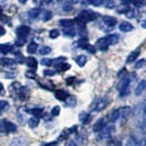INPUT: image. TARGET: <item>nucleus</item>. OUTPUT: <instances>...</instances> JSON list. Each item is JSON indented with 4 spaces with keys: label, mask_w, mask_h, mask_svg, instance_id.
I'll use <instances>...</instances> for the list:
<instances>
[{
    "label": "nucleus",
    "mask_w": 146,
    "mask_h": 146,
    "mask_svg": "<svg viewBox=\"0 0 146 146\" xmlns=\"http://www.w3.org/2000/svg\"><path fill=\"white\" fill-rule=\"evenodd\" d=\"M42 65L49 67V66L54 65V60H51V58H43V60H42Z\"/></svg>",
    "instance_id": "c756f323"
},
{
    "label": "nucleus",
    "mask_w": 146,
    "mask_h": 146,
    "mask_svg": "<svg viewBox=\"0 0 146 146\" xmlns=\"http://www.w3.org/2000/svg\"><path fill=\"white\" fill-rule=\"evenodd\" d=\"M18 1H20L21 4H25V3H27V1H28V0H18Z\"/></svg>",
    "instance_id": "3c124183"
},
{
    "label": "nucleus",
    "mask_w": 146,
    "mask_h": 146,
    "mask_svg": "<svg viewBox=\"0 0 146 146\" xmlns=\"http://www.w3.org/2000/svg\"><path fill=\"white\" fill-rule=\"evenodd\" d=\"M62 9H63V11L70 12V11H72V10H73V5H72V4H65V5L62 6Z\"/></svg>",
    "instance_id": "72a5a7b5"
},
{
    "label": "nucleus",
    "mask_w": 146,
    "mask_h": 146,
    "mask_svg": "<svg viewBox=\"0 0 146 146\" xmlns=\"http://www.w3.org/2000/svg\"><path fill=\"white\" fill-rule=\"evenodd\" d=\"M65 34H67L68 36H73V35H76V32L74 31H68V29H66L65 31Z\"/></svg>",
    "instance_id": "a19ab883"
},
{
    "label": "nucleus",
    "mask_w": 146,
    "mask_h": 146,
    "mask_svg": "<svg viewBox=\"0 0 146 146\" xmlns=\"http://www.w3.org/2000/svg\"><path fill=\"white\" fill-rule=\"evenodd\" d=\"M10 146H25V139L18 136V138H15L11 143H10Z\"/></svg>",
    "instance_id": "f3484780"
},
{
    "label": "nucleus",
    "mask_w": 146,
    "mask_h": 146,
    "mask_svg": "<svg viewBox=\"0 0 146 146\" xmlns=\"http://www.w3.org/2000/svg\"><path fill=\"white\" fill-rule=\"evenodd\" d=\"M5 107H7V101H0V111H1V110H4Z\"/></svg>",
    "instance_id": "ea45409f"
},
{
    "label": "nucleus",
    "mask_w": 146,
    "mask_h": 146,
    "mask_svg": "<svg viewBox=\"0 0 146 146\" xmlns=\"http://www.w3.org/2000/svg\"><path fill=\"white\" fill-rule=\"evenodd\" d=\"M129 84H130V79L128 76H124L121 79L119 84H118V90H119V95L121 96H125L129 90Z\"/></svg>",
    "instance_id": "7ed1b4c3"
},
{
    "label": "nucleus",
    "mask_w": 146,
    "mask_h": 146,
    "mask_svg": "<svg viewBox=\"0 0 146 146\" xmlns=\"http://www.w3.org/2000/svg\"><path fill=\"white\" fill-rule=\"evenodd\" d=\"M58 35H60V32H58L57 29H51L50 31V38L55 39V38H57Z\"/></svg>",
    "instance_id": "473e14b6"
},
{
    "label": "nucleus",
    "mask_w": 146,
    "mask_h": 146,
    "mask_svg": "<svg viewBox=\"0 0 146 146\" xmlns=\"http://www.w3.org/2000/svg\"><path fill=\"white\" fill-rule=\"evenodd\" d=\"M145 89H146V80H141L135 89V95H140Z\"/></svg>",
    "instance_id": "dca6fc26"
},
{
    "label": "nucleus",
    "mask_w": 146,
    "mask_h": 146,
    "mask_svg": "<svg viewBox=\"0 0 146 146\" xmlns=\"http://www.w3.org/2000/svg\"><path fill=\"white\" fill-rule=\"evenodd\" d=\"M40 13V9H33V10H31L29 11V15H31V17L32 18H35V17H38V15Z\"/></svg>",
    "instance_id": "7c9ffc66"
},
{
    "label": "nucleus",
    "mask_w": 146,
    "mask_h": 146,
    "mask_svg": "<svg viewBox=\"0 0 146 146\" xmlns=\"http://www.w3.org/2000/svg\"><path fill=\"white\" fill-rule=\"evenodd\" d=\"M28 96H29V90L27 88H21V90H20V99L21 100H26V99H28Z\"/></svg>",
    "instance_id": "412c9836"
},
{
    "label": "nucleus",
    "mask_w": 146,
    "mask_h": 146,
    "mask_svg": "<svg viewBox=\"0 0 146 146\" xmlns=\"http://www.w3.org/2000/svg\"><path fill=\"white\" fill-rule=\"evenodd\" d=\"M74 1H78V0H74Z\"/></svg>",
    "instance_id": "6e6d98bb"
},
{
    "label": "nucleus",
    "mask_w": 146,
    "mask_h": 146,
    "mask_svg": "<svg viewBox=\"0 0 146 146\" xmlns=\"http://www.w3.org/2000/svg\"><path fill=\"white\" fill-rule=\"evenodd\" d=\"M66 146H77V145H76L74 141H68V143L66 144Z\"/></svg>",
    "instance_id": "09e8293b"
},
{
    "label": "nucleus",
    "mask_w": 146,
    "mask_h": 146,
    "mask_svg": "<svg viewBox=\"0 0 146 146\" xmlns=\"http://www.w3.org/2000/svg\"><path fill=\"white\" fill-rule=\"evenodd\" d=\"M79 121L82 123H84V124H86L89 121H90V113L88 112H80V115H79Z\"/></svg>",
    "instance_id": "a211bd4d"
},
{
    "label": "nucleus",
    "mask_w": 146,
    "mask_h": 146,
    "mask_svg": "<svg viewBox=\"0 0 146 146\" xmlns=\"http://www.w3.org/2000/svg\"><path fill=\"white\" fill-rule=\"evenodd\" d=\"M25 62H26V65L28 66V67H31V68H36V66H38V61L35 60L34 57H32V56H29V57H27L26 60H25Z\"/></svg>",
    "instance_id": "f8f14e48"
},
{
    "label": "nucleus",
    "mask_w": 146,
    "mask_h": 146,
    "mask_svg": "<svg viewBox=\"0 0 146 146\" xmlns=\"http://www.w3.org/2000/svg\"><path fill=\"white\" fill-rule=\"evenodd\" d=\"M57 145V141H52V143H48V144H45L44 146H56Z\"/></svg>",
    "instance_id": "a18cd8bd"
},
{
    "label": "nucleus",
    "mask_w": 146,
    "mask_h": 146,
    "mask_svg": "<svg viewBox=\"0 0 146 146\" xmlns=\"http://www.w3.org/2000/svg\"><path fill=\"white\" fill-rule=\"evenodd\" d=\"M113 131H115V127H113L112 124L105 125V128H102V130L99 131V138L100 139H108L110 136L112 135Z\"/></svg>",
    "instance_id": "423d86ee"
},
{
    "label": "nucleus",
    "mask_w": 146,
    "mask_h": 146,
    "mask_svg": "<svg viewBox=\"0 0 146 146\" xmlns=\"http://www.w3.org/2000/svg\"><path fill=\"white\" fill-rule=\"evenodd\" d=\"M4 34H5V28L0 26V36H1V35H4Z\"/></svg>",
    "instance_id": "de8ad7c7"
},
{
    "label": "nucleus",
    "mask_w": 146,
    "mask_h": 146,
    "mask_svg": "<svg viewBox=\"0 0 146 146\" xmlns=\"http://www.w3.org/2000/svg\"><path fill=\"white\" fill-rule=\"evenodd\" d=\"M96 18V13L95 12H90V11H82L78 16H77L74 22H78L79 25H84L86 22H90Z\"/></svg>",
    "instance_id": "f03ea898"
},
{
    "label": "nucleus",
    "mask_w": 146,
    "mask_h": 146,
    "mask_svg": "<svg viewBox=\"0 0 146 146\" xmlns=\"http://www.w3.org/2000/svg\"><path fill=\"white\" fill-rule=\"evenodd\" d=\"M58 23H60V26H62L63 28H71V27H73V25H74V21L66 18V20H61Z\"/></svg>",
    "instance_id": "2eb2a0df"
},
{
    "label": "nucleus",
    "mask_w": 146,
    "mask_h": 146,
    "mask_svg": "<svg viewBox=\"0 0 146 146\" xmlns=\"http://www.w3.org/2000/svg\"><path fill=\"white\" fill-rule=\"evenodd\" d=\"M29 113L34 115L35 117H38V116H42L43 115V110L42 108H33V110H29Z\"/></svg>",
    "instance_id": "a878e982"
},
{
    "label": "nucleus",
    "mask_w": 146,
    "mask_h": 146,
    "mask_svg": "<svg viewBox=\"0 0 146 146\" xmlns=\"http://www.w3.org/2000/svg\"><path fill=\"white\" fill-rule=\"evenodd\" d=\"M27 77H29V78H34L35 73H33V72H27Z\"/></svg>",
    "instance_id": "49530a36"
},
{
    "label": "nucleus",
    "mask_w": 146,
    "mask_h": 146,
    "mask_svg": "<svg viewBox=\"0 0 146 146\" xmlns=\"http://www.w3.org/2000/svg\"><path fill=\"white\" fill-rule=\"evenodd\" d=\"M141 27H143V28H146V21H141Z\"/></svg>",
    "instance_id": "8fccbe9b"
},
{
    "label": "nucleus",
    "mask_w": 146,
    "mask_h": 146,
    "mask_svg": "<svg viewBox=\"0 0 146 146\" xmlns=\"http://www.w3.org/2000/svg\"><path fill=\"white\" fill-rule=\"evenodd\" d=\"M52 17V12L51 11H44V16H43V21H49Z\"/></svg>",
    "instance_id": "c85d7f7f"
},
{
    "label": "nucleus",
    "mask_w": 146,
    "mask_h": 146,
    "mask_svg": "<svg viewBox=\"0 0 146 146\" xmlns=\"http://www.w3.org/2000/svg\"><path fill=\"white\" fill-rule=\"evenodd\" d=\"M25 38H18L17 39V42H16V45H18V46H22V45L25 44Z\"/></svg>",
    "instance_id": "4c0bfd02"
},
{
    "label": "nucleus",
    "mask_w": 146,
    "mask_h": 146,
    "mask_svg": "<svg viewBox=\"0 0 146 146\" xmlns=\"http://www.w3.org/2000/svg\"><path fill=\"white\" fill-rule=\"evenodd\" d=\"M0 15H1V9H0Z\"/></svg>",
    "instance_id": "5fc2aeb1"
},
{
    "label": "nucleus",
    "mask_w": 146,
    "mask_h": 146,
    "mask_svg": "<svg viewBox=\"0 0 146 146\" xmlns=\"http://www.w3.org/2000/svg\"><path fill=\"white\" fill-rule=\"evenodd\" d=\"M15 61L11 60V58H7V57H4V58H0V65L1 66H12Z\"/></svg>",
    "instance_id": "4be33fe9"
},
{
    "label": "nucleus",
    "mask_w": 146,
    "mask_h": 146,
    "mask_svg": "<svg viewBox=\"0 0 146 146\" xmlns=\"http://www.w3.org/2000/svg\"><path fill=\"white\" fill-rule=\"evenodd\" d=\"M118 110H119V118H118V119H121V121H124L125 118L129 116V113L131 111V108L128 107V106L122 107V108H118Z\"/></svg>",
    "instance_id": "6e6552de"
},
{
    "label": "nucleus",
    "mask_w": 146,
    "mask_h": 146,
    "mask_svg": "<svg viewBox=\"0 0 146 146\" xmlns=\"http://www.w3.org/2000/svg\"><path fill=\"white\" fill-rule=\"evenodd\" d=\"M89 3L93 6H101L104 4V0H89Z\"/></svg>",
    "instance_id": "2f4dec72"
},
{
    "label": "nucleus",
    "mask_w": 146,
    "mask_h": 146,
    "mask_svg": "<svg viewBox=\"0 0 146 146\" xmlns=\"http://www.w3.org/2000/svg\"><path fill=\"white\" fill-rule=\"evenodd\" d=\"M55 96H56V99L63 101V100H66L67 98H70V94H68L67 91H65V90H57L56 93H55Z\"/></svg>",
    "instance_id": "9b49d317"
},
{
    "label": "nucleus",
    "mask_w": 146,
    "mask_h": 146,
    "mask_svg": "<svg viewBox=\"0 0 146 146\" xmlns=\"http://www.w3.org/2000/svg\"><path fill=\"white\" fill-rule=\"evenodd\" d=\"M51 115H52V116H58V115H60V107H58V106H55V107L51 110Z\"/></svg>",
    "instance_id": "f704fd0d"
},
{
    "label": "nucleus",
    "mask_w": 146,
    "mask_h": 146,
    "mask_svg": "<svg viewBox=\"0 0 146 146\" xmlns=\"http://www.w3.org/2000/svg\"><path fill=\"white\" fill-rule=\"evenodd\" d=\"M55 74V72L54 71H44V76H54Z\"/></svg>",
    "instance_id": "c03bdc74"
},
{
    "label": "nucleus",
    "mask_w": 146,
    "mask_h": 146,
    "mask_svg": "<svg viewBox=\"0 0 146 146\" xmlns=\"http://www.w3.org/2000/svg\"><path fill=\"white\" fill-rule=\"evenodd\" d=\"M74 80H76V78H74V77H70V78H67V84H73V83H74Z\"/></svg>",
    "instance_id": "37998d69"
},
{
    "label": "nucleus",
    "mask_w": 146,
    "mask_h": 146,
    "mask_svg": "<svg viewBox=\"0 0 146 146\" xmlns=\"http://www.w3.org/2000/svg\"><path fill=\"white\" fill-rule=\"evenodd\" d=\"M3 89H4V86H3V84H1V83H0V93L3 91Z\"/></svg>",
    "instance_id": "603ef678"
},
{
    "label": "nucleus",
    "mask_w": 146,
    "mask_h": 146,
    "mask_svg": "<svg viewBox=\"0 0 146 146\" xmlns=\"http://www.w3.org/2000/svg\"><path fill=\"white\" fill-rule=\"evenodd\" d=\"M86 61H88V58H86L85 55H80V56L76 57V62L78 63V66H80V67H83L86 63Z\"/></svg>",
    "instance_id": "aec40b11"
},
{
    "label": "nucleus",
    "mask_w": 146,
    "mask_h": 146,
    "mask_svg": "<svg viewBox=\"0 0 146 146\" xmlns=\"http://www.w3.org/2000/svg\"><path fill=\"white\" fill-rule=\"evenodd\" d=\"M133 29H134V27L131 26L129 22H122L119 25V31H122V32H130Z\"/></svg>",
    "instance_id": "ddd939ff"
},
{
    "label": "nucleus",
    "mask_w": 146,
    "mask_h": 146,
    "mask_svg": "<svg viewBox=\"0 0 146 146\" xmlns=\"http://www.w3.org/2000/svg\"><path fill=\"white\" fill-rule=\"evenodd\" d=\"M56 68H57V71H60V72H62V71H67L68 68H70V65L68 63H56Z\"/></svg>",
    "instance_id": "393cba45"
},
{
    "label": "nucleus",
    "mask_w": 146,
    "mask_h": 146,
    "mask_svg": "<svg viewBox=\"0 0 146 146\" xmlns=\"http://www.w3.org/2000/svg\"><path fill=\"white\" fill-rule=\"evenodd\" d=\"M118 40H119L118 35H116V34H110V35L104 36V38H101V39H99L98 40V45H99L100 49H106L108 46H111V45L117 44Z\"/></svg>",
    "instance_id": "f257e3e1"
},
{
    "label": "nucleus",
    "mask_w": 146,
    "mask_h": 146,
    "mask_svg": "<svg viewBox=\"0 0 146 146\" xmlns=\"http://www.w3.org/2000/svg\"><path fill=\"white\" fill-rule=\"evenodd\" d=\"M105 125H106V118H100V119L94 124L93 128L96 133H99V131L102 130V128H105Z\"/></svg>",
    "instance_id": "1a4fd4ad"
},
{
    "label": "nucleus",
    "mask_w": 146,
    "mask_h": 146,
    "mask_svg": "<svg viewBox=\"0 0 146 146\" xmlns=\"http://www.w3.org/2000/svg\"><path fill=\"white\" fill-rule=\"evenodd\" d=\"M143 119H144V128L146 130V104H145L144 110H143Z\"/></svg>",
    "instance_id": "c9c22d12"
},
{
    "label": "nucleus",
    "mask_w": 146,
    "mask_h": 146,
    "mask_svg": "<svg viewBox=\"0 0 146 146\" xmlns=\"http://www.w3.org/2000/svg\"><path fill=\"white\" fill-rule=\"evenodd\" d=\"M36 49H38V45L35 43H31L28 46H27V52L28 54H34L36 51Z\"/></svg>",
    "instance_id": "b1692460"
},
{
    "label": "nucleus",
    "mask_w": 146,
    "mask_h": 146,
    "mask_svg": "<svg viewBox=\"0 0 146 146\" xmlns=\"http://www.w3.org/2000/svg\"><path fill=\"white\" fill-rule=\"evenodd\" d=\"M144 63H145V60H139L138 62H136L135 68H140V67H143V66H144Z\"/></svg>",
    "instance_id": "58836bf2"
},
{
    "label": "nucleus",
    "mask_w": 146,
    "mask_h": 146,
    "mask_svg": "<svg viewBox=\"0 0 146 146\" xmlns=\"http://www.w3.org/2000/svg\"><path fill=\"white\" fill-rule=\"evenodd\" d=\"M77 44H78V48H83V49H88V46H89L88 40H86V39H82Z\"/></svg>",
    "instance_id": "bb28decb"
},
{
    "label": "nucleus",
    "mask_w": 146,
    "mask_h": 146,
    "mask_svg": "<svg viewBox=\"0 0 146 146\" xmlns=\"http://www.w3.org/2000/svg\"><path fill=\"white\" fill-rule=\"evenodd\" d=\"M102 22L108 27H113L117 23V20L115 17H111V16H104L102 17Z\"/></svg>",
    "instance_id": "9d476101"
},
{
    "label": "nucleus",
    "mask_w": 146,
    "mask_h": 146,
    "mask_svg": "<svg viewBox=\"0 0 146 146\" xmlns=\"http://www.w3.org/2000/svg\"><path fill=\"white\" fill-rule=\"evenodd\" d=\"M108 104H110V99L107 96H104L101 99L96 100V102H95L93 110H94V111H98V112L104 111V110L108 106Z\"/></svg>",
    "instance_id": "39448f33"
},
{
    "label": "nucleus",
    "mask_w": 146,
    "mask_h": 146,
    "mask_svg": "<svg viewBox=\"0 0 146 146\" xmlns=\"http://www.w3.org/2000/svg\"><path fill=\"white\" fill-rule=\"evenodd\" d=\"M139 52H140V49H136L135 51H133L131 54H129V56L127 57V63H131L136 60V57L139 56Z\"/></svg>",
    "instance_id": "4468645a"
},
{
    "label": "nucleus",
    "mask_w": 146,
    "mask_h": 146,
    "mask_svg": "<svg viewBox=\"0 0 146 146\" xmlns=\"http://www.w3.org/2000/svg\"><path fill=\"white\" fill-rule=\"evenodd\" d=\"M17 129V127L13 124V123L9 122L6 119H3L0 121V131H3V133H15Z\"/></svg>",
    "instance_id": "20e7f679"
},
{
    "label": "nucleus",
    "mask_w": 146,
    "mask_h": 146,
    "mask_svg": "<svg viewBox=\"0 0 146 146\" xmlns=\"http://www.w3.org/2000/svg\"><path fill=\"white\" fill-rule=\"evenodd\" d=\"M44 1H45V3H50V1H51V0H44Z\"/></svg>",
    "instance_id": "864d4df0"
},
{
    "label": "nucleus",
    "mask_w": 146,
    "mask_h": 146,
    "mask_svg": "<svg viewBox=\"0 0 146 146\" xmlns=\"http://www.w3.org/2000/svg\"><path fill=\"white\" fill-rule=\"evenodd\" d=\"M50 52H51V48H49V46H43V48H40V50H39L40 55H48Z\"/></svg>",
    "instance_id": "cd10ccee"
},
{
    "label": "nucleus",
    "mask_w": 146,
    "mask_h": 146,
    "mask_svg": "<svg viewBox=\"0 0 146 146\" xmlns=\"http://www.w3.org/2000/svg\"><path fill=\"white\" fill-rule=\"evenodd\" d=\"M135 146H146V140L136 141V145H135Z\"/></svg>",
    "instance_id": "79ce46f5"
},
{
    "label": "nucleus",
    "mask_w": 146,
    "mask_h": 146,
    "mask_svg": "<svg viewBox=\"0 0 146 146\" xmlns=\"http://www.w3.org/2000/svg\"><path fill=\"white\" fill-rule=\"evenodd\" d=\"M16 33H17L18 38H25L26 39V36L29 34V27H27V26L18 27V28L16 29Z\"/></svg>",
    "instance_id": "0eeeda50"
},
{
    "label": "nucleus",
    "mask_w": 146,
    "mask_h": 146,
    "mask_svg": "<svg viewBox=\"0 0 146 146\" xmlns=\"http://www.w3.org/2000/svg\"><path fill=\"white\" fill-rule=\"evenodd\" d=\"M39 124V118L38 117H32L29 118V121H28V125L31 128H36Z\"/></svg>",
    "instance_id": "5701e85b"
},
{
    "label": "nucleus",
    "mask_w": 146,
    "mask_h": 146,
    "mask_svg": "<svg viewBox=\"0 0 146 146\" xmlns=\"http://www.w3.org/2000/svg\"><path fill=\"white\" fill-rule=\"evenodd\" d=\"M107 118L110 122H116L118 118H119V110H116V111H113L112 113H110V116Z\"/></svg>",
    "instance_id": "6ab92c4d"
},
{
    "label": "nucleus",
    "mask_w": 146,
    "mask_h": 146,
    "mask_svg": "<svg viewBox=\"0 0 146 146\" xmlns=\"http://www.w3.org/2000/svg\"><path fill=\"white\" fill-rule=\"evenodd\" d=\"M106 7L107 9H113V7H115V0H108Z\"/></svg>",
    "instance_id": "e433bc0d"
}]
</instances>
